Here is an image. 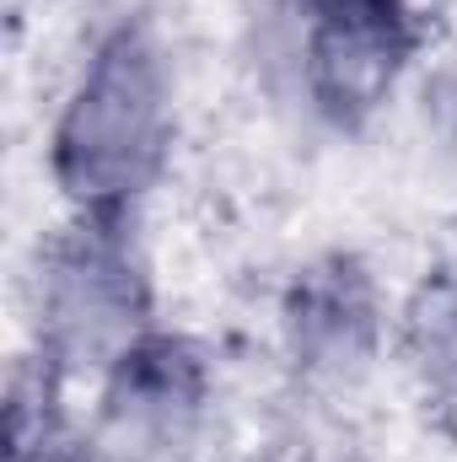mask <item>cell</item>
I'll use <instances>...</instances> for the list:
<instances>
[{
  "mask_svg": "<svg viewBox=\"0 0 457 462\" xmlns=\"http://www.w3.org/2000/svg\"><path fill=\"white\" fill-rule=\"evenodd\" d=\"M178 145V70L151 16H114L87 43L54 124L49 183L70 216H140Z\"/></svg>",
  "mask_w": 457,
  "mask_h": 462,
  "instance_id": "1",
  "label": "cell"
},
{
  "mask_svg": "<svg viewBox=\"0 0 457 462\" xmlns=\"http://www.w3.org/2000/svg\"><path fill=\"white\" fill-rule=\"evenodd\" d=\"M65 376L43 360H27L11 376L5 403V462H98L87 430L65 414Z\"/></svg>",
  "mask_w": 457,
  "mask_h": 462,
  "instance_id": "7",
  "label": "cell"
},
{
  "mask_svg": "<svg viewBox=\"0 0 457 462\" xmlns=\"http://www.w3.org/2000/svg\"><path fill=\"white\" fill-rule=\"evenodd\" d=\"M275 345L302 398L340 403L344 393H355L393 349V312L377 269L350 247L296 263L275 301Z\"/></svg>",
  "mask_w": 457,
  "mask_h": 462,
  "instance_id": "5",
  "label": "cell"
},
{
  "mask_svg": "<svg viewBox=\"0 0 457 462\" xmlns=\"http://www.w3.org/2000/svg\"><path fill=\"white\" fill-rule=\"evenodd\" d=\"M264 462H377L371 441L340 414L334 398H291V414L275 425Z\"/></svg>",
  "mask_w": 457,
  "mask_h": 462,
  "instance_id": "8",
  "label": "cell"
},
{
  "mask_svg": "<svg viewBox=\"0 0 457 462\" xmlns=\"http://www.w3.org/2000/svg\"><path fill=\"white\" fill-rule=\"evenodd\" d=\"M291 76L307 114L340 134L366 129L409 81L425 22L415 0H280Z\"/></svg>",
  "mask_w": 457,
  "mask_h": 462,
  "instance_id": "3",
  "label": "cell"
},
{
  "mask_svg": "<svg viewBox=\"0 0 457 462\" xmlns=\"http://www.w3.org/2000/svg\"><path fill=\"white\" fill-rule=\"evenodd\" d=\"M415 145H420L431 194L457 210V65L452 70H436V76L420 87Z\"/></svg>",
  "mask_w": 457,
  "mask_h": 462,
  "instance_id": "9",
  "label": "cell"
},
{
  "mask_svg": "<svg viewBox=\"0 0 457 462\" xmlns=\"http://www.w3.org/2000/svg\"><path fill=\"white\" fill-rule=\"evenodd\" d=\"M393 355L425 393V403H457V253L436 258L393 312Z\"/></svg>",
  "mask_w": 457,
  "mask_h": 462,
  "instance_id": "6",
  "label": "cell"
},
{
  "mask_svg": "<svg viewBox=\"0 0 457 462\" xmlns=\"http://www.w3.org/2000/svg\"><path fill=\"white\" fill-rule=\"evenodd\" d=\"M92 387L81 430L98 462H200L216 425V365L200 339L156 328Z\"/></svg>",
  "mask_w": 457,
  "mask_h": 462,
  "instance_id": "4",
  "label": "cell"
},
{
  "mask_svg": "<svg viewBox=\"0 0 457 462\" xmlns=\"http://www.w3.org/2000/svg\"><path fill=\"white\" fill-rule=\"evenodd\" d=\"M156 328V280L140 216H70L38 253L33 360L54 365L65 382H98Z\"/></svg>",
  "mask_w": 457,
  "mask_h": 462,
  "instance_id": "2",
  "label": "cell"
}]
</instances>
